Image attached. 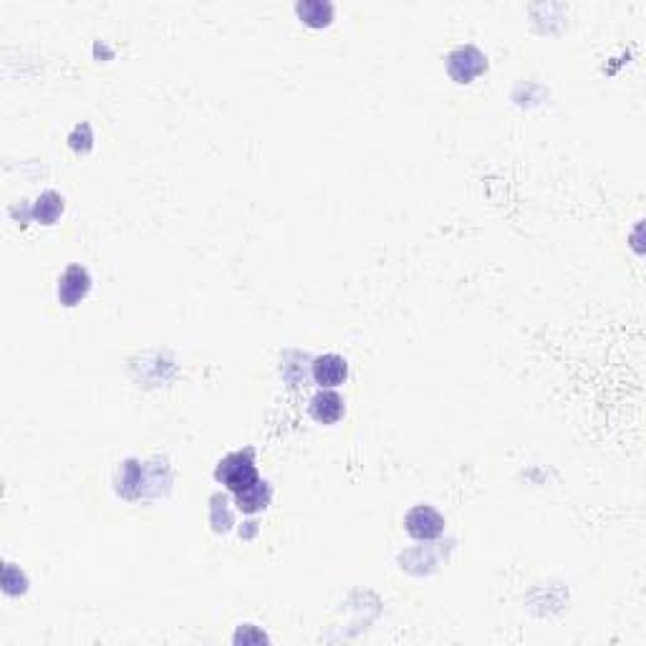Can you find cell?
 <instances>
[{"instance_id": "cell-1", "label": "cell", "mask_w": 646, "mask_h": 646, "mask_svg": "<svg viewBox=\"0 0 646 646\" xmlns=\"http://www.w3.org/2000/svg\"><path fill=\"white\" fill-rule=\"evenodd\" d=\"M218 480L227 490H233L235 495L245 492L258 483V470H255V459L252 452H235V455H227L218 465Z\"/></svg>"}, {"instance_id": "cell-2", "label": "cell", "mask_w": 646, "mask_h": 646, "mask_svg": "<svg viewBox=\"0 0 646 646\" xmlns=\"http://www.w3.org/2000/svg\"><path fill=\"white\" fill-rule=\"evenodd\" d=\"M488 68V61H485V56L477 51L475 46H462V48H455L452 53H450V59H447V71H450V76L459 84H470L475 76H480L483 71Z\"/></svg>"}, {"instance_id": "cell-3", "label": "cell", "mask_w": 646, "mask_h": 646, "mask_svg": "<svg viewBox=\"0 0 646 646\" xmlns=\"http://www.w3.org/2000/svg\"><path fill=\"white\" fill-rule=\"evenodd\" d=\"M404 525H407V533L417 540H435L437 536H442L444 530V518L435 507L429 505H417L411 507L404 518Z\"/></svg>"}, {"instance_id": "cell-4", "label": "cell", "mask_w": 646, "mask_h": 646, "mask_svg": "<svg viewBox=\"0 0 646 646\" xmlns=\"http://www.w3.org/2000/svg\"><path fill=\"white\" fill-rule=\"evenodd\" d=\"M311 374H314V381L323 389H331V387H339V384H344L348 377V363L344 356H339V354H323V356H318L314 359L311 363Z\"/></svg>"}, {"instance_id": "cell-5", "label": "cell", "mask_w": 646, "mask_h": 646, "mask_svg": "<svg viewBox=\"0 0 646 646\" xmlns=\"http://www.w3.org/2000/svg\"><path fill=\"white\" fill-rule=\"evenodd\" d=\"M92 288V278L86 268L81 266H71L66 268V273L61 275V283H59V299H61L63 306H76Z\"/></svg>"}, {"instance_id": "cell-6", "label": "cell", "mask_w": 646, "mask_h": 646, "mask_svg": "<svg viewBox=\"0 0 646 646\" xmlns=\"http://www.w3.org/2000/svg\"><path fill=\"white\" fill-rule=\"evenodd\" d=\"M311 414H314L315 422H321V425H333L344 414V399L336 395V392H323L321 389L311 399Z\"/></svg>"}, {"instance_id": "cell-7", "label": "cell", "mask_w": 646, "mask_h": 646, "mask_svg": "<svg viewBox=\"0 0 646 646\" xmlns=\"http://www.w3.org/2000/svg\"><path fill=\"white\" fill-rule=\"evenodd\" d=\"M299 16L303 18V23H308L311 28H323L329 26L333 18V5L331 3H321V0H306L296 5Z\"/></svg>"}, {"instance_id": "cell-8", "label": "cell", "mask_w": 646, "mask_h": 646, "mask_svg": "<svg viewBox=\"0 0 646 646\" xmlns=\"http://www.w3.org/2000/svg\"><path fill=\"white\" fill-rule=\"evenodd\" d=\"M268 503H270L268 483H260V480H258L252 488H248L245 492L237 495V507H240L243 513H258V510H263Z\"/></svg>"}, {"instance_id": "cell-9", "label": "cell", "mask_w": 646, "mask_h": 646, "mask_svg": "<svg viewBox=\"0 0 646 646\" xmlns=\"http://www.w3.org/2000/svg\"><path fill=\"white\" fill-rule=\"evenodd\" d=\"M61 210H63L61 195H56V192H44V195L38 197L36 207H33V218L38 222H44V225H53V222L59 220Z\"/></svg>"}]
</instances>
